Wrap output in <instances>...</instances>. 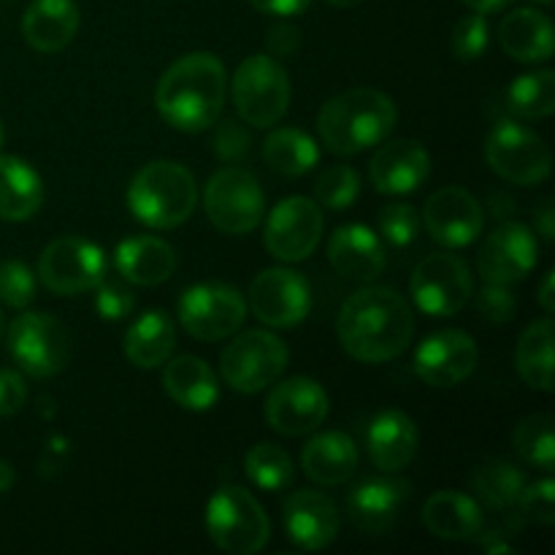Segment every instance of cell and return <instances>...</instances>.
<instances>
[{
	"label": "cell",
	"instance_id": "1",
	"mask_svg": "<svg viewBox=\"0 0 555 555\" xmlns=\"http://www.w3.org/2000/svg\"><path fill=\"white\" fill-rule=\"evenodd\" d=\"M336 334L356 361L388 363L410 347L415 314L390 287H361L341 307Z\"/></svg>",
	"mask_w": 555,
	"mask_h": 555
},
{
	"label": "cell",
	"instance_id": "2",
	"mask_svg": "<svg viewBox=\"0 0 555 555\" xmlns=\"http://www.w3.org/2000/svg\"><path fill=\"white\" fill-rule=\"evenodd\" d=\"M228 95L225 65L211 52H190L168 65L155 90V106L171 128L182 133L209 130Z\"/></svg>",
	"mask_w": 555,
	"mask_h": 555
},
{
	"label": "cell",
	"instance_id": "3",
	"mask_svg": "<svg viewBox=\"0 0 555 555\" xmlns=\"http://www.w3.org/2000/svg\"><path fill=\"white\" fill-rule=\"evenodd\" d=\"M396 103L374 87H356L334 95L320 108L318 130L334 155H358L383 144L396 128Z\"/></svg>",
	"mask_w": 555,
	"mask_h": 555
},
{
	"label": "cell",
	"instance_id": "4",
	"mask_svg": "<svg viewBox=\"0 0 555 555\" xmlns=\"http://www.w3.org/2000/svg\"><path fill=\"white\" fill-rule=\"evenodd\" d=\"M198 204L195 177L173 160H155L141 168L128 188V209L141 225L171 231L190 220Z\"/></svg>",
	"mask_w": 555,
	"mask_h": 555
},
{
	"label": "cell",
	"instance_id": "5",
	"mask_svg": "<svg viewBox=\"0 0 555 555\" xmlns=\"http://www.w3.org/2000/svg\"><path fill=\"white\" fill-rule=\"evenodd\" d=\"M206 531L220 551L255 555L269 542L271 524L253 493L238 486H225L206 504Z\"/></svg>",
	"mask_w": 555,
	"mask_h": 555
},
{
	"label": "cell",
	"instance_id": "6",
	"mask_svg": "<svg viewBox=\"0 0 555 555\" xmlns=\"http://www.w3.org/2000/svg\"><path fill=\"white\" fill-rule=\"evenodd\" d=\"M233 103L253 128H271L291 106V79L271 54H253L233 74Z\"/></svg>",
	"mask_w": 555,
	"mask_h": 555
},
{
	"label": "cell",
	"instance_id": "7",
	"mask_svg": "<svg viewBox=\"0 0 555 555\" xmlns=\"http://www.w3.org/2000/svg\"><path fill=\"white\" fill-rule=\"evenodd\" d=\"M204 209L211 225L228 236H247L266 215V195L258 177L247 168L225 166L204 190Z\"/></svg>",
	"mask_w": 555,
	"mask_h": 555
},
{
	"label": "cell",
	"instance_id": "8",
	"mask_svg": "<svg viewBox=\"0 0 555 555\" xmlns=\"http://www.w3.org/2000/svg\"><path fill=\"white\" fill-rule=\"evenodd\" d=\"M287 345L269 331H244L222 350V379L238 393H260L285 374Z\"/></svg>",
	"mask_w": 555,
	"mask_h": 555
},
{
	"label": "cell",
	"instance_id": "9",
	"mask_svg": "<svg viewBox=\"0 0 555 555\" xmlns=\"http://www.w3.org/2000/svg\"><path fill=\"white\" fill-rule=\"evenodd\" d=\"M9 352L30 377H54L70 361V334L52 314L25 312L9 325Z\"/></svg>",
	"mask_w": 555,
	"mask_h": 555
},
{
	"label": "cell",
	"instance_id": "10",
	"mask_svg": "<svg viewBox=\"0 0 555 555\" xmlns=\"http://www.w3.org/2000/svg\"><path fill=\"white\" fill-rule=\"evenodd\" d=\"M486 163L493 173L513 184H540L551 177L553 157L542 135L518 122L502 119L486 139Z\"/></svg>",
	"mask_w": 555,
	"mask_h": 555
},
{
	"label": "cell",
	"instance_id": "11",
	"mask_svg": "<svg viewBox=\"0 0 555 555\" xmlns=\"http://www.w3.org/2000/svg\"><path fill=\"white\" fill-rule=\"evenodd\" d=\"M247 320V301L225 282H201L179 298V323L193 339L220 341L236 334Z\"/></svg>",
	"mask_w": 555,
	"mask_h": 555
},
{
	"label": "cell",
	"instance_id": "12",
	"mask_svg": "<svg viewBox=\"0 0 555 555\" xmlns=\"http://www.w3.org/2000/svg\"><path fill=\"white\" fill-rule=\"evenodd\" d=\"M410 291L421 312L431 318H450L469 304L475 280L464 258L453 253H434L417 263Z\"/></svg>",
	"mask_w": 555,
	"mask_h": 555
},
{
	"label": "cell",
	"instance_id": "13",
	"mask_svg": "<svg viewBox=\"0 0 555 555\" xmlns=\"http://www.w3.org/2000/svg\"><path fill=\"white\" fill-rule=\"evenodd\" d=\"M38 276L57 296H79L95 291L106 276V255L87 238L65 236L47 244L38 258Z\"/></svg>",
	"mask_w": 555,
	"mask_h": 555
},
{
	"label": "cell",
	"instance_id": "14",
	"mask_svg": "<svg viewBox=\"0 0 555 555\" xmlns=\"http://www.w3.org/2000/svg\"><path fill=\"white\" fill-rule=\"evenodd\" d=\"M320 236H323V211L304 195L280 201L266 217V249L285 263L307 260L318 249Z\"/></svg>",
	"mask_w": 555,
	"mask_h": 555
},
{
	"label": "cell",
	"instance_id": "15",
	"mask_svg": "<svg viewBox=\"0 0 555 555\" xmlns=\"http://www.w3.org/2000/svg\"><path fill=\"white\" fill-rule=\"evenodd\" d=\"M249 307L263 325L293 328L312 309V287L291 269H266L249 285Z\"/></svg>",
	"mask_w": 555,
	"mask_h": 555
},
{
	"label": "cell",
	"instance_id": "16",
	"mask_svg": "<svg viewBox=\"0 0 555 555\" xmlns=\"http://www.w3.org/2000/svg\"><path fill=\"white\" fill-rule=\"evenodd\" d=\"M428 236L444 249H461L477 242L486 228V209L464 188H442L428 195L423 209Z\"/></svg>",
	"mask_w": 555,
	"mask_h": 555
},
{
	"label": "cell",
	"instance_id": "17",
	"mask_svg": "<svg viewBox=\"0 0 555 555\" xmlns=\"http://www.w3.org/2000/svg\"><path fill=\"white\" fill-rule=\"evenodd\" d=\"M540 260L537 233L524 222H502L482 244L477 255V271L493 285H515L526 280Z\"/></svg>",
	"mask_w": 555,
	"mask_h": 555
},
{
	"label": "cell",
	"instance_id": "18",
	"mask_svg": "<svg viewBox=\"0 0 555 555\" xmlns=\"http://www.w3.org/2000/svg\"><path fill=\"white\" fill-rule=\"evenodd\" d=\"M328 417V393L309 377H291L274 385L266 399V421L276 434L304 437Z\"/></svg>",
	"mask_w": 555,
	"mask_h": 555
},
{
	"label": "cell",
	"instance_id": "19",
	"mask_svg": "<svg viewBox=\"0 0 555 555\" xmlns=\"http://www.w3.org/2000/svg\"><path fill=\"white\" fill-rule=\"evenodd\" d=\"M477 345L466 331H437L421 341L415 352V372L431 388H455L477 366Z\"/></svg>",
	"mask_w": 555,
	"mask_h": 555
},
{
	"label": "cell",
	"instance_id": "20",
	"mask_svg": "<svg viewBox=\"0 0 555 555\" xmlns=\"http://www.w3.org/2000/svg\"><path fill=\"white\" fill-rule=\"evenodd\" d=\"M287 540L301 551H325L339 537L336 504L320 491H296L282 507Z\"/></svg>",
	"mask_w": 555,
	"mask_h": 555
},
{
	"label": "cell",
	"instance_id": "21",
	"mask_svg": "<svg viewBox=\"0 0 555 555\" xmlns=\"http://www.w3.org/2000/svg\"><path fill=\"white\" fill-rule=\"evenodd\" d=\"M410 499V482L399 477H369L347 493V513L366 534H385L393 529Z\"/></svg>",
	"mask_w": 555,
	"mask_h": 555
},
{
	"label": "cell",
	"instance_id": "22",
	"mask_svg": "<svg viewBox=\"0 0 555 555\" xmlns=\"http://www.w3.org/2000/svg\"><path fill=\"white\" fill-rule=\"evenodd\" d=\"M431 173V155L412 139L388 141L374 152L369 163L372 184L385 195L415 193Z\"/></svg>",
	"mask_w": 555,
	"mask_h": 555
},
{
	"label": "cell",
	"instance_id": "23",
	"mask_svg": "<svg viewBox=\"0 0 555 555\" xmlns=\"http://www.w3.org/2000/svg\"><path fill=\"white\" fill-rule=\"evenodd\" d=\"M328 260L341 280L369 285L385 269L383 238L372 228L358 225V222L341 225L328 242Z\"/></svg>",
	"mask_w": 555,
	"mask_h": 555
},
{
	"label": "cell",
	"instance_id": "24",
	"mask_svg": "<svg viewBox=\"0 0 555 555\" xmlns=\"http://www.w3.org/2000/svg\"><path fill=\"white\" fill-rule=\"evenodd\" d=\"M421 444L415 421L401 410H385L369 423L366 453L372 464L385 475H396L412 464Z\"/></svg>",
	"mask_w": 555,
	"mask_h": 555
},
{
	"label": "cell",
	"instance_id": "25",
	"mask_svg": "<svg viewBox=\"0 0 555 555\" xmlns=\"http://www.w3.org/2000/svg\"><path fill=\"white\" fill-rule=\"evenodd\" d=\"M79 25L76 0H33L22 16V36L36 52L54 54L74 41Z\"/></svg>",
	"mask_w": 555,
	"mask_h": 555
},
{
	"label": "cell",
	"instance_id": "26",
	"mask_svg": "<svg viewBox=\"0 0 555 555\" xmlns=\"http://www.w3.org/2000/svg\"><path fill=\"white\" fill-rule=\"evenodd\" d=\"M114 266L130 285H163L177 271V253L157 236L125 238L114 249Z\"/></svg>",
	"mask_w": 555,
	"mask_h": 555
},
{
	"label": "cell",
	"instance_id": "27",
	"mask_svg": "<svg viewBox=\"0 0 555 555\" xmlns=\"http://www.w3.org/2000/svg\"><path fill=\"white\" fill-rule=\"evenodd\" d=\"M163 372V388L182 410L209 412L220 401V383L206 361L195 356L168 358Z\"/></svg>",
	"mask_w": 555,
	"mask_h": 555
},
{
	"label": "cell",
	"instance_id": "28",
	"mask_svg": "<svg viewBox=\"0 0 555 555\" xmlns=\"http://www.w3.org/2000/svg\"><path fill=\"white\" fill-rule=\"evenodd\" d=\"M423 524L439 540H477L486 529L482 507L461 491H437L423 507Z\"/></svg>",
	"mask_w": 555,
	"mask_h": 555
},
{
	"label": "cell",
	"instance_id": "29",
	"mask_svg": "<svg viewBox=\"0 0 555 555\" xmlns=\"http://www.w3.org/2000/svg\"><path fill=\"white\" fill-rule=\"evenodd\" d=\"M504 52L518 63H545L555 52V30L551 16L534 9H518L499 25Z\"/></svg>",
	"mask_w": 555,
	"mask_h": 555
},
{
	"label": "cell",
	"instance_id": "30",
	"mask_svg": "<svg viewBox=\"0 0 555 555\" xmlns=\"http://www.w3.org/2000/svg\"><path fill=\"white\" fill-rule=\"evenodd\" d=\"M304 472L318 486L336 488L352 480L358 472V448L347 434L325 431L318 434L301 453Z\"/></svg>",
	"mask_w": 555,
	"mask_h": 555
},
{
	"label": "cell",
	"instance_id": "31",
	"mask_svg": "<svg viewBox=\"0 0 555 555\" xmlns=\"http://www.w3.org/2000/svg\"><path fill=\"white\" fill-rule=\"evenodd\" d=\"M43 204L41 173L27 160L0 155V220L25 222Z\"/></svg>",
	"mask_w": 555,
	"mask_h": 555
},
{
	"label": "cell",
	"instance_id": "32",
	"mask_svg": "<svg viewBox=\"0 0 555 555\" xmlns=\"http://www.w3.org/2000/svg\"><path fill=\"white\" fill-rule=\"evenodd\" d=\"M177 328L160 309L141 314L125 334V356L135 369H157L173 356Z\"/></svg>",
	"mask_w": 555,
	"mask_h": 555
},
{
	"label": "cell",
	"instance_id": "33",
	"mask_svg": "<svg viewBox=\"0 0 555 555\" xmlns=\"http://www.w3.org/2000/svg\"><path fill=\"white\" fill-rule=\"evenodd\" d=\"M553 339L555 325L551 318H542L531 323L520 334L518 350H515V363L529 388L551 393L553 390Z\"/></svg>",
	"mask_w": 555,
	"mask_h": 555
},
{
	"label": "cell",
	"instance_id": "34",
	"mask_svg": "<svg viewBox=\"0 0 555 555\" xmlns=\"http://www.w3.org/2000/svg\"><path fill=\"white\" fill-rule=\"evenodd\" d=\"M263 160L282 177H304L320 160V150L309 133L298 128H280L266 135Z\"/></svg>",
	"mask_w": 555,
	"mask_h": 555
},
{
	"label": "cell",
	"instance_id": "35",
	"mask_svg": "<svg viewBox=\"0 0 555 555\" xmlns=\"http://www.w3.org/2000/svg\"><path fill=\"white\" fill-rule=\"evenodd\" d=\"M507 108L520 119H547L555 112V70L524 74L509 85Z\"/></svg>",
	"mask_w": 555,
	"mask_h": 555
},
{
	"label": "cell",
	"instance_id": "36",
	"mask_svg": "<svg viewBox=\"0 0 555 555\" xmlns=\"http://www.w3.org/2000/svg\"><path fill=\"white\" fill-rule=\"evenodd\" d=\"M472 488L488 507L509 509L526 488V475L509 461H491L472 475Z\"/></svg>",
	"mask_w": 555,
	"mask_h": 555
},
{
	"label": "cell",
	"instance_id": "37",
	"mask_svg": "<svg viewBox=\"0 0 555 555\" xmlns=\"http://www.w3.org/2000/svg\"><path fill=\"white\" fill-rule=\"evenodd\" d=\"M244 472L253 480V486H258L266 493L287 491L293 486V477H296L291 455L269 442H260L249 450L247 459H244Z\"/></svg>",
	"mask_w": 555,
	"mask_h": 555
},
{
	"label": "cell",
	"instance_id": "38",
	"mask_svg": "<svg viewBox=\"0 0 555 555\" xmlns=\"http://www.w3.org/2000/svg\"><path fill=\"white\" fill-rule=\"evenodd\" d=\"M513 444L526 464L542 472H553L555 466V421L551 415H531L518 423L513 434Z\"/></svg>",
	"mask_w": 555,
	"mask_h": 555
},
{
	"label": "cell",
	"instance_id": "39",
	"mask_svg": "<svg viewBox=\"0 0 555 555\" xmlns=\"http://www.w3.org/2000/svg\"><path fill=\"white\" fill-rule=\"evenodd\" d=\"M361 195V177L352 166L325 168L314 184V204L328 211H345Z\"/></svg>",
	"mask_w": 555,
	"mask_h": 555
},
{
	"label": "cell",
	"instance_id": "40",
	"mask_svg": "<svg viewBox=\"0 0 555 555\" xmlns=\"http://www.w3.org/2000/svg\"><path fill=\"white\" fill-rule=\"evenodd\" d=\"M379 233L390 247H410L421 236V215L410 204H390L379 211Z\"/></svg>",
	"mask_w": 555,
	"mask_h": 555
},
{
	"label": "cell",
	"instance_id": "41",
	"mask_svg": "<svg viewBox=\"0 0 555 555\" xmlns=\"http://www.w3.org/2000/svg\"><path fill=\"white\" fill-rule=\"evenodd\" d=\"M36 298V274L22 260L0 263V301L11 309L30 307Z\"/></svg>",
	"mask_w": 555,
	"mask_h": 555
},
{
	"label": "cell",
	"instance_id": "42",
	"mask_svg": "<svg viewBox=\"0 0 555 555\" xmlns=\"http://www.w3.org/2000/svg\"><path fill=\"white\" fill-rule=\"evenodd\" d=\"M135 309V296L125 280H106L103 276L95 287V312L108 323L128 320Z\"/></svg>",
	"mask_w": 555,
	"mask_h": 555
},
{
	"label": "cell",
	"instance_id": "43",
	"mask_svg": "<svg viewBox=\"0 0 555 555\" xmlns=\"http://www.w3.org/2000/svg\"><path fill=\"white\" fill-rule=\"evenodd\" d=\"M488 49V20L486 14H469L455 25L453 30V54L461 63L482 57Z\"/></svg>",
	"mask_w": 555,
	"mask_h": 555
},
{
	"label": "cell",
	"instance_id": "44",
	"mask_svg": "<svg viewBox=\"0 0 555 555\" xmlns=\"http://www.w3.org/2000/svg\"><path fill=\"white\" fill-rule=\"evenodd\" d=\"M518 509H520V518L526 520H534V524L542 526H553L555 520V482L551 477L540 482H531L520 491L518 496Z\"/></svg>",
	"mask_w": 555,
	"mask_h": 555
},
{
	"label": "cell",
	"instance_id": "45",
	"mask_svg": "<svg viewBox=\"0 0 555 555\" xmlns=\"http://www.w3.org/2000/svg\"><path fill=\"white\" fill-rule=\"evenodd\" d=\"M477 309L486 320L491 323H507L513 320V314L518 312V298L513 296V291H507V285H493L486 282V287L477 296Z\"/></svg>",
	"mask_w": 555,
	"mask_h": 555
},
{
	"label": "cell",
	"instance_id": "46",
	"mask_svg": "<svg viewBox=\"0 0 555 555\" xmlns=\"http://www.w3.org/2000/svg\"><path fill=\"white\" fill-rule=\"evenodd\" d=\"M27 385L14 369H0V417H11L25 406Z\"/></svg>",
	"mask_w": 555,
	"mask_h": 555
},
{
	"label": "cell",
	"instance_id": "47",
	"mask_svg": "<svg viewBox=\"0 0 555 555\" xmlns=\"http://www.w3.org/2000/svg\"><path fill=\"white\" fill-rule=\"evenodd\" d=\"M266 43H269L271 57H293L301 47V30L287 25V22H276L266 36Z\"/></svg>",
	"mask_w": 555,
	"mask_h": 555
},
{
	"label": "cell",
	"instance_id": "48",
	"mask_svg": "<svg viewBox=\"0 0 555 555\" xmlns=\"http://www.w3.org/2000/svg\"><path fill=\"white\" fill-rule=\"evenodd\" d=\"M247 152V135L236 128V125H222L217 133V155L222 160H238Z\"/></svg>",
	"mask_w": 555,
	"mask_h": 555
},
{
	"label": "cell",
	"instance_id": "49",
	"mask_svg": "<svg viewBox=\"0 0 555 555\" xmlns=\"http://www.w3.org/2000/svg\"><path fill=\"white\" fill-rule=\"evenodd\" d=\"M258 11L271 16H280V20H287V16H298L309 9L312 0H249Z\"/></svg>",
	"mask_w": 555,
	"mask_h": 555
},
{
	"label": "cell",
	"instance_id": "50",
	"mask_svg": "<svg viewBox=\"0 0 555 555\" xmlns=\"http://www.w3.org/2000/svg\"><path fill=\"white\" fill-rule=\"evenodd\" d=\"M537 228H540V233L547 238V242H553V238H555V209H553V201H547V204L542 206L540 211H537Z\"/></svg>",
	"mask_w": 555,
	"mask_h": 555
},
{
	"label": "cell",
	"instance_id": "51",
	"mask_svg": "<svg viewBox=\"0 0 555 555\" xmlns=\"http://www.w3.org/2000/svg\"><path fill=\"white\" fill-rule=\"evenodd\" d=\"M553 282H555V271H547L545 280L540 285V304L545 309V314L555 312V293H553Z\"/></svg>",
	"mask_w": 555,
	"mask_h": 555
},
{
	"label": "cell",
	"instance_id": "52",
	"mask_svg": "<svg viewBox=\"0 0 555 555\" xmlns=\"http://www.w3.org/2000/svg\"><path fill=\"white\" fill-rule=\"evenodd\" d=\"M461 3H466L477 14H496V11L507 9L513 0H461Z\"/></svg>",
	"mask_w": 555,
	"mask_h": 555
},
{
	"label": "cell",
	"instance_id": "53",
	"mask_svg": "<svg viewBox=\"0 0 555 555\" xmlns=\"http://www.w3.org/2000/svg\"><path fill=\"white\" fill-rule=\"evenodd\" d=\"M14 480H16L14 466H11L9 461L0 459V496H3V493H9V491H11V486H14Z\"/></svg>",
	"mask_w": 555,
	"mask_h": 555
},
{
	"label": "cell",
	"instance_id": "54",
	"mask_svg": "<svg viewBox=\"0 0 555 555\" xmlns=\"http://www.w3.org/2000/svg\"><path fill=\"white\" fill-rule=\"evenodd\" d=\"M325 3L336 5V9H352V5H361L363 0H325Z\"/></svg>",
	"mask_w": 555,
	"mask_h": 555
},
{
	"label": "cell",
	"instance_id": "55",
	"mask_svg": "<svg viewBox=\"0 0 555 555\" xmlns=\"http://www.w3.org/2000/svg\"><path fill=\"white\" fill-rule=\"evenodd\" d=\"M5 334V318H3V309H0V339H3Z\"/></svg>",
	"mask_w": 555,
	"mask_h": 555
},
{
	"label": "cell",
	"instance_id": "56",
	"mask_svg": "<svg viewBox=\"0 0 555 555\" xmlns=\"http://www.w3.org/2000/svg\"><path fill=\"white\" fill-rule=\"evenodd\" d=\"M3 141H5V133H3V122H0V150H3Z\"/></svg>",
	"mask_w": 555,
	"mask_h": 555
},
{
	"label": "cell",
	"instance_id": "57",
	"mask_svg": "<svg viewBox=\"0 0 555 555\" xmlns=\"http://www.w3.org/2000/svg\"><path fill=\"white\" fill-rule=\"evenodd\" d=\"M537 3H553V0H537Z\"/></svg>",
	"mask_w": 555,
	"mask_h": 555
}]
</instances>
